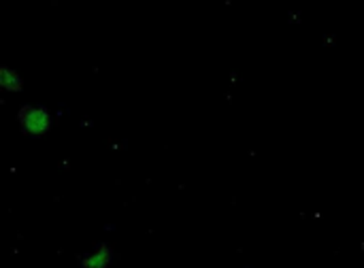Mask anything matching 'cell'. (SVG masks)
Here are the masks:
<instances>
[{
  "label": "cell",
  "instance_id": "cell-1",
  "mask_svg": "<svg viewBox=\"0 0 364 268\" xmlns=\"http://www.w3.org/2000/svg\"><path fill=\"white\" fill-rule=\"evenodd\" d=\"M19 122L28 134H45L51 126V115L41 107H24Z\"/></svg>",
  "mask_w": 364,
  "mask_h": 268
},
{
  "label": "cell",
  "instance_id": "cell-2",
  "mask_svg": "<svg viewBox=\"0 0 364 268\" xmlns=\"http://www.w3.org/2000/svg\"><path fill=\"white\" fill-rule=\"evenodd\" d=\"M109 262H111V251L109 247L103 245L83 260V268H107Z\"/></svg>",
  "mask_w": 364,
  "mask_h": 268
},
{
  "label": "cell",
  "instance_id": "cell-3",
  "mask_svg": "<svg viewBox=\"0 0 364 268\" xmlns=\"http://www.w3.org/2000/svg\"><path fill=\"white\" fill-rule=\"evenodd\" d=\"M0 87L9 89V92H19L21 89V77L11 71V69H3L0 71Z\"/></svg>",
  "mask_w": 364,
  "mask_h": 268
}]
</instances>
